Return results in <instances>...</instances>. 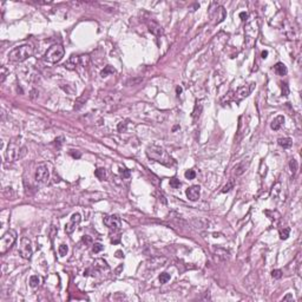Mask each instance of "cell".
Segmentation results:
<instances>
[{
	"label": "cell",
	"instance_id": "obj_19",
	"mask_svg": "<svg viewBox=\"0 0 302 302\" xmlns=\"http://www.w3.org/2000/svg\"><path fill=\"white\" fill-rule=\"evenodd\" d=\"M275 71L279 73L280 76H286L287 75V67L283 63H277L275 65Z\"/></svg>",
	"mask_w": 302,
	"mask_h": 302
},
{
	"label": "cell",
	"instance_id": "obj_9",
	"mask_svg": "<svg viewBox=\"0 0 302 302\" xmlns=\"http://www.w3.org/2000/svg\"><path fill=\"white\" fill-rule=\"evenodd\" d=\"M49 178H50V171H49L47 165H45V164L38 165V168H37V170H35V181H37L38 183L44 184V183H47Z\"/></svg>",
	"mask_w": 302,
	"mask_h": 302
},
{
	"label": "cell",
	"instance_id": "obj_5",
	"mask_svg": "<svg viewBox=\"0 0 302 302\" xmlns=\"http://www.w3.org/2000/svg\"><path fill=\"white\" fill-rule=\"evenodd\" d=\"M65 50L64 47L60 45V44H54L52 45L44 55V59L47 62V63H51V64H55L58 62L62 60V58L64 57Z\"/></svg>",
	"mask_w": 302,
	"mask_h": 302
},
{
	"label": "cell",
	"instance_id": "obj_14",
	"mask_svg": "<svg viewBox=\"0 0 302 302\" xmlns=\"http://www.w3.org/2000/svg\"><path fill=\"white\" fill-rule=\"evenodd\" d=\"M148 27H149V31H150L152 34L157 35V37H159V35H162L163 34V29L161 27V25H159L157 22L152 20V19L148 22Z\"/></svg>",
	"mask_w": 302,
	"mask_h": 302
},
{
	"label": "cell",
	"instance_id": "obj_43",
	"mask_svg": "<svg viewBox=\"0 0 302 302\" xmlns=\"http://www.w3.org/2000/svg\"><path fill=\"white\" fill-rule=\"evenodd\" d=\"M287 300H293V296H291L290 294H289V295H287V296H284V297H283V301H287Z\"/></svg>",
	"mask_w": 302,
	"mask_h": 302
},
{
	"label": "cell",
	"instance_id": "obj_8",
	"mask_svg": "<svg viewBox=\"0 0 302 302\" xmlns=\"http://www.w3.org/2000/svg\"><path fill=\"white\" fill-rule=\"evenodd\" d=\"M32 244L31 241L27 237H22L20 241V246H19V254L22 259L30 260L32 257Z\"/></svg>",
	"mask_w": 302,
	"mask_h": 302
},
{
	"label": "cell",
	"instance_id": "obj_20",
	"mask_svg": "<svg viewBox=\"0 0 302 302\" xmlns=\"http://www.w3.org/2000/svg\"><path fill=\"white\" fill-rule=\"evenodd\" d=\"M95 267L97 268L98 270H109V266L108 263L104 261V260H96L95 262Z\"/></svg>",
	"mask_w": 302,
	"mask_h": 302
},
{
	"label": "cell",
	"instance_id": "obj_3",
	"mask_svg": "<svg viewBox=\"0 0 302 302\" xmlns=\"http://www.w3.org/2000/svg\"><path fill=\"white\" fill-rule=\"evenodd\" d=\"M33 46L31 44H24L18 47H14L8 53V59L12 63H22L30 58L33 54Z\"/></svg>",
	"mask_w": 302,
	"mask_h": 302
},
{
	"label": "cell",
	"instance_id": "obj_2",
	"mask_svg": "<svg viewBox=\"0 0 302 302\" xmlns=\"http://www.w3.org/2000/svg\"><path fill=\"white\" fill-rule=\"evenodd\" d=\"M146 156L150 159H153V161L161 163L163 165H166V166H170V165H173V163H175L173 157L164 150L163 148L157 146V145H151V146H149L146 149Z\"/></svg>",
	"mask_w": 302,
	"mask_h": 302
},
{
	"label": "cell",
	"instance_id": "obj_18",
	"mask_svg": "<svg viewBox=\"0 0 302 302\" xmlns=\"http://www.w3.org/2000/svg\"><path fill=\"white\" fill-rule=\"evenodd\" d=\"M279 142V145L282 146L283 149H288V148H290L291 144H293V139L291 138H288V137H284V138H280V139L277 140Z\"/></svg>",
	"mask_w": 302,
	"mask_h": 302
},
{
	"label": "cell",
	"instance_id": "obj_36",
	"mask_svg": "<svg viewBox=\"0 0 302 302\" xmlns=\"http://www.w3.org/2000/svg\"><path fill=\"white\" fill-rule=\"evenodd\" d=\"M6 75H7V70H6V69H5L4 66H2V67H1V79H0V82H1V83H2L4 80H5V78H6Z\"/></svg>",
	"mask_w": 302,
	"mask_h": 302
},
{
	"label": "cell",
	"instance_id": "obj_11",
	"mask_svg": "<svg viewBox=\"0 0 302 302\" xmlns=\"http://www.w3.org/2000/svg\"><path fill=\"white\" fill-rule=\"evenodd\" d=\"M104 224L110 228V229H112V230H118L120 226H122V222H120V218H119L118 216L116 215H108L104 217Z\"/></svg>",
	"mask_w": 302,
	"mask_h": 302
},
{
	"label": "cell",
	"instance_id": "obj_7",
	"mask_svg": "<svg viewBox=\"0 0 302 302\" xmlns=\"http://www.w3.org/2000/svg\"><path fill=\"white\" fill-rule=\"evenodd\" d=\"M90 62V57L87 54L83 55H72L69 58V60L65 63V67L67 70H75L77 66H87Z\"/></svg>",
	"mask_w": 302,
	"mask_h": 302
},
{
	"label": "cell",
	"instance_id": "obj_24",
	"mask_svg": "<svg viewBox=\"0 0 302 302\" xmlns=\"http://www.w3.org/2000/svg\"><path fill=\"white\" fill-rule=\"evenodd\" d=\"M112 73H115V69H113L112 66L109 65V66H106V67L100 72V76L104 78V77H108L109 75H112Z\"/></svg>",
	"mask_w": 302,
	"mask_h": 302
},
{
	"label": "cell",
	"instance_id": "obj_10",
	"mask_svg": "<svg viewBox=\"0 0 302 302\" xmlns=\"http://www.w3.org/2000/svg\"><path fill=\"white\" fill-rule=\"evenodd\" d=\"M254 83H251L250 85H244V86L238 87L236 91H234V97H233V100H236V102H240L242 99H244L246 97H248L254 87Z\"/></svg>",
	"mask_w": 302,
	"mask_h": 302
},
{
	"label": "cell",
	"instance_id": "obj_29",
	"mask_svg": "<svg viewBox=\"0 0 302 302\" xmlns=\"http://www.w3.org/2000/svg\"><path fill=\"white\" fill-rule=\"evenodd\" d=\"M234 188V181L231 180V181H229L228 183L223 186V189H222V193H228V191H230L231 189Z\"/></svg>",
	"mask_w": 302,
	"mask_h": 302
},
{
	"label": "cell",
	"instance_id": "obj_40",
	"mask_svg": "<svg viewBox=\"0 0 302 302\" xmlns=\"http://www.w3.org/2000/svg\"><path fill=\"white\" fill-rule=\"evenodd\" d=\"M63 140H64V138H63V137H59V138H57V139L54 140V142H55V144L58 143V148H59V146H60V145L63 144Z\"/></svg>",
	"mask_w": 302,
	"mask_h": 302
},
{
	"label": "cell",
	"instance_id": "obj_12",
	"mask_svg": "<svg viewBox=\"0 0 302 302\" xmlns=\"http://www.w3.org/2000/svg\"><path fill=\"white\" fill-rule=\"evenodd\" d=\"M80 221H82L80 214H78V213L73 214V215L71 216L70 222L65 226V233H66V234H72V233L76 230V228L78 226V224L80 223Z\"/></svg>",
	"mask_w": 302,
	"mask_h": 302
},
{
	"label": "cell",
	"instance_id": "obj_45",
	"mask_svg": "<svg viewBox=\"0 0 302 302\" xmlns=\"http://www.w3.org/2000/svg\"><path fill=\"white\" fill-rule=\"evenodd\" d=\"M182 92V89L181 87H177V93H181Z\"/></svg>",
	"mask_w": 302,
	"mask_h": 302
},
{
	"label": "cell",
	"instance_id": "obj_44",
	"mask_svg": "<svg viewBox=\"0 0 302 302\" xmlns=\"http://www.w3.org/2000/svg\"><path fill=\"white\" fill-rule=\"evenodd\" d=\"M261 55H262V58H263V59H266V58H267V55H268V51H263V52L261 53Z\"/></svg>",
	"mask_w": 302,
	"mask_h": 302
},
{
	"label": "cell",
	"instance_id": "obj_1",
	"mask_svg": "<svg viewBox=\"0 0 302 302\" xmlns=\"http://www.w3.org/2000/svg\"><path fill=\"white\" fill-rule=\"evenodd\" d=\"M259 19H257L256 14H253V17L247 20L246 26H244V44L248 49L254 47V45L256 43V39L259 37Z\"/></svg>",
	"mask_w": 302,
	"mask_h": 302
},
{
	"label": "cell",
	"instance_id": "obj_34",
	"mask_svg": "<svg viewBox=\"0 0 302 302\" xmlns=\"http://www.w3.org/2000/svg\"><path fill=\"white\" fill-rule=\"evenodd\" d=\"M103 244L102 243H95L93 244V247H92V250H93V253H99V251H102L103 250Z\"/></svg>",
	"mask_w": 302,
	"mask_h": 302
},
{
	"label": "cell",
	"instance_id": "obj_23",
	"mask_svg": "<svg viewBox=\"0 0 302 302\" xmlns=\"http://www.w3.org/2000/svg\"><path fill=\"white\" fill-rule=\"evenodd\" d=\"M289 168H290L293 176H295V173H297V169H299V164H297V161H296L295 158H291L290 159V162H289Z\"/></svg>",
	"mask_w": 302,
	"mask_h": 302
},
{
	"label": "cell",
	"instance_id": "obj_31",
	"mask_svg": "<svg viewBox=\"0 0 302 302\" xmlns=\"http://www.w3.org/2000/svg\"><path fill=\"white\" fill-rule=\"evenodd\" d=\"M4 196L5 197H7V198H11V197H13L14 196V191H13V189L12 188H5L4 189Z\"/></svg>",
	"mask_w": 302,
	"mask_h": 302
},
{
	"label": "cell",
	"instance_id": "obj_32",
	"mask_svg": "<svg viewBox=\"0 0 302 302\" xmlns=\"http://www.w3.org/2000/svg\"><path fill=\"white\" fill-rule=\"evenodd\" d=\"M59 255L60 256H65L66 254H67V250H69V248H67V246L66 244H62V246H59Z\"/></svg>",
	"mask_w": 302,
	"mask_h": 302
},
{
	"label": "cell",
	"instance_id": "obj_16",
	"mask_svg": "<svg viewBox=\"0 0 302 302\" xmlns=\"http://www.w3.org/2000/svg\"><path fill=\"white\" fill-rule=\"evenodd\" d=\"M284 123V117L283 116H277L275 118L273 119V122L270 123V128L274 130V131H277L280 130V128L282 126V124Z\"/></svg>",
	"mask_w": 302,
	"mask_h": 302
},
{
	"label": "cell",
	"instance_id": "obj_35",
	"mask_svg": "<svg viewBox=\"0 0 302 302\" xmlns=\"http://www.w3.org/2000/svg\"><path fill=\"white\" fill-rule=\"evenodd\" d=\"M185 177H186L188 180H194L195 177H196L195 170H188V171L185 173Z\"/></svg>",
	"mask_w": 302,
	"mask_h": 302
},
{
	"label": "cell",
	"instance_id": "obj_33",
	"mask_svg": "<svg viewBox=\"0 0 302 302\" xmlns=\"http://www.w3.org/2000/svg\"><path fill=\"white\" fill-rule=\"evenodd\" d=\"M271 277H273V279H281V277H282V271L279 269L273 270V271H271Z\"/></svg>",
	"mask_w": 302,
	"mask_h": 302
},
{
	"label": "cell",
	"instance_id": "obj_15",
	"mask_svg": "<svg viewBox=\"0 0 302 302\" xmlns=\"http://www.w3.org/2000/svg\"><path fill=\"white\" fill-rule=\"evenodd\" d=\"M214 253H215L216 257L218 260H221V261H226V260L229 259V255H230L229 251L223 248H215L214 249Z\"/></svg>",
	"mask_w": 302,
	"mask_h": 302
},
{
	"label": "cell",
	"instance_id": "obj_38",
	"mask_svg": "<svg viewBox=\"0 0 302 302\" xmlns=\"http://www.w3.org/2000/svg\"><path fill=\"white\" fill-rule=\"evenodd\" d=\"M83 242L85 244H91L92 243V238L90 237V236H87V235H85V236H83Z\"/></svg>",
	"mask_w": 302,
	"mask_h": 302
},
{
	"label": "cell",
	"instance_id": "obj_28",
	"mask_svg": "<svg viewBox=\"0 0 302 302\" xmlns=\"http://www.w3.org/2000/svg\"><path fill=\"white\" fill-rule=\"evenodd\" d=\"M119 173H120V176H122L123 178H129L130 175H131L130 170L125 169V168H119Z\"/></svg>",
	"mask_w": 302,
	"mask_h": 302
},
{
	"label": "cell",
	"instance_id": "obj_6",
	"mask_svg": "<svg viewBox=\"0 0 302 302\" xmlns=\"http://www.w3.org/2000/svg\"><path fill=\"white\" fill-rule=\"evenodd\" d=\"M15 240H17V233L13 229L7 230L0 240V254L4 255L5 253H7L10 248L14 244Z\"/></svg>",
	"mask_w": 302,
	"mask_h": 302
},
{
	"label": "cell",
	"instance_id": "obj_25",
	"mask_svg": "<svg viewBox=\"0 0 302 302\" xmlns=\"http://www.w3.org/2000/svg\"><path fill=\"white\" fill-rule=\"evenodd\" d=\"M95 175L97 176L98 178L100 180V181H103V180H105V177H106V171H105V169H103V168H99L96 170V173Z\"/></svg>",
	"mask_w": 302,
	"mask_h": 302
},
{
	"label": "cell",
	"instance_id": "obj_27",
	"mask_svg": "<svg viewBox=\"0 0 302 302\" xmlns=\"http://www.w3.org/2000/svg\"><path fill=\"white\" fill-rule=\"evenodd\" d=\"M159 282H161V284H164V283H166L168 281L170 280V274H168V273H162L161 275H159Z\"/></svg>",
	"mask_w": 302,
	"mask_h": 302
},
{
	"label": "cell",
	"instance_id": "obj_26",
	"mask_svg": "<svg viewBox=\"0 0 302 302\" xmlns=\"http://www.w3.org/2000/svg\"><path fill=\"white\" fill-rule=\"evenodd\" d=\"M290 234V229L289 228H284L283 230H280V238L281 240H287Z\"/></svg>",
	"mask_w": 302,
	"mask_h": 302
},
{
	"label": "cell",
	"instance_id": "obj_42",
	"mask_svg": "<svg viewBox=\"0 0 302 302\" xmlns=\"http://www.w3.org/2000/svg\"><path fill=\"white\" fill-rule=\"evenodd\" d=\"M240 17L242 18V20H246V19L248 18V14H247V13H244V12H242V13H240Z\"/></svg>",
	"mask_w": 302,
	"mask_h": 302
},
{
	"label": "cell",
	"instance_id": "obj_39",
	"mask_svg": "<svg viewBox=\"0 0 302 302\" xmlns=\"http://www.w3.org/2000/svg\"><path fill=\"white\" fill-rule=\"evenodd\" d=\"M125 129H126V123H125V122L119 123L118 124V131H122V130H125Z\"/></svg>",
	"mask_w": 302,
	"mask_h": 302
},
{
	"label": "cell",
	"instance_id": "obj_30",
	"mask_svg": "<svg viewBox=\"0 0 302 302\" xmlns=\"http://www.w3.org/2000/svg\"><path fill=\"white\" fill-rule=\"evenodd\" d=\"M170 186H173V189L180 188V186H181V182H180V180H177L176 177L171 178V180H170Z\"/></svg>",
	"mask_w": 302,
	"mask_h": 302
},
{
	"label": "cell",
	"instance_id": "obj_17",
	"mask_svg": "<svg viewBox=\"0 0 302 302\" xmlns=\"http://www.w3.org/2000/svg\"><path fill=\"white\" fill-rule=\"evenodd\" d=\"M281 194H282V184L280 182H277V183H275L273 185V188H271V197L273 198H277V197H280Z\"/></svg>",
	"mask_w": 302,
	"mask_h": 302
},
{
	"label": "cell",
	"instance_id": "obj_22",
	"mask_svg": "<svg viewBox=\"0 0 302 302\" xmlns=\"http://www.w3.org/2000/svg\"><path fill=\"white\" fill-rule=\"evenodd\" d=\"M39 284H40V277L38 275H32L30 277V286L32 288H37Z\"/></svg>",
	"mask_w": 302,
	"mask_h": 302
},
{
	"label": "cell",
	"instance_id": "obj_13",
	"mask_svg": "<svg viewBox=\"0 0 302 302\" xmlns=\"http://www.w3.org/2000/svg\"><path fill=\"white\" fill-rule=\"evenodd\" d=\"M185 194L190 201H197L200 198V195H201V188H200V185H193V186L186 189Z\"/></svg>",
	"mask_w": 302,
	"mask_h": 302
},
{
	"label": "cell",
	"instance_id": "obj_21",
	"mask_svg": "<svg viewBox=\"0 0 302 302\" xmlns=\"http://www.w3.org/2000/svg\"><path fill=\"white\" fill-rule=\"evenodd\" d=\"M244 170H246V164L244 163H238L237 165L234 168V175L241 176L242 173H244Z\"/></svg>",
	"mask_w": 302,
	"mask_h": 302
},
{
	"label": "cell",
	"instance_id": "obj_37",
	"mask_svg": "<svg viewBox=\"0 0 302 302\" xmlns=\"http://www.w3.org/2000/svg\"><path fill=\"white\" fill-rule=\"evenodd\" d=\"M281 85H282V86H281L282 87V95H283V96H288V92H289V91H288V86H287L286 84H281Z\"/></svg>",
	"mask_w": 302,
	"mask_h": 302
},
{
	"label": "cell",
	"instance_id": "obj_4",
	"mask_svg": "<svg viewBox=\"0 0 302 302\" xmlns=\"http://www.w3.org/2000/svg\"><path fill=\"white\" fill-rule=\"evenodd\" d=\"M25 155H26V146L22 145L20 142L18 140H12L5 151V159L7 162H14L22 158Z\"/></svg>",
	"mask_w": 302,
	"mask_h": 302
},
{
	"label": "cell",
	"instance_id": "obj_41",
	"mask_svg": "<svg viewBox=\"0 0 302 302\" xmlns=\"http://www.w3.org/2000/svg\"><path fill=\"white\" fill-rule=\"evenodd\" d=\"M123 256H124V254H123V251H122V250H117V251H116V257L122 259Z\"/></svg>",
	"mask_w": 302,
	"mask_h": 302
}]
</instances>
